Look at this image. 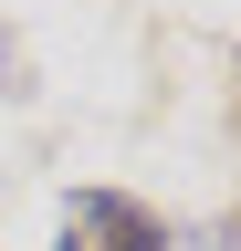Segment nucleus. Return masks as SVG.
I'll list each match as a JSON object with an SVG mask.
<instances>
[{
  "label": "nucleus",
  "mask_w": 241,
  "mask_h": 251,
  "mask_svg": "<svg viewBox=\"0 0 241 251\" xmlns=\"http://www.w3.org/2000/svg\"><path fill=\"white\" fill-rule=\"evenodd\" d=\"M0 94H21V42L0 31Z\"/></svg>",
  "instance_id": "obj_2"
},
{
  "label": "nucleus",
  "mask_w": 241,
  "mask_h": 251,
  "mask_svg": "<svg viewBox=\"0 0 241 251\" xmlns=\"http://www.w3.org/2000/svg\"><path fill=\"white\" fill-rule=\"evenodd\" d=\"M189 251H220V230H199V241H189Z\"/></svg>",
  "instance_id": "obj_3"
},
{
  "label": "nucleus",
  "mask_w": 241,
  "mask_h": 251,
  "mask_svg": "<svg viewBox=\"0 0 241 251\" xmlns=\"http://www.w3.org/2000/svg\"><path fill=\"white\" fill-rule=\"evenodd\" d=\"M53 251H168V230H158V209L115 199V188H74L63 241H53Z\"/></svg>",
  "instance_id": "obj_1"
}]
</instances>
